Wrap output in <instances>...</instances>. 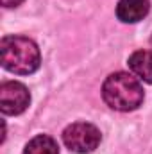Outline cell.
Here are the masks:
<instances>
[{
  "label": "cell",
  "instance_id": "obj_4",
  "mask_svg": "<svg viewBox=\"0 0 152 154\" xmlns=\"http://www.w3.org/2000/svg\"><path fill=\"white\" fill-rule=\"evenodd\" d=\"M31 104V93L25 84L18 81H5L0 84V109L4 115H20Z\"/></svg>",
  "mask_w": 152,
  "mask_h": 154
},
{
  "label": "cell",
  "instance_id": "obj_6",
  "mask_svg": "<svg viewBox=\"0 0 152 154\" xmlns=\"http://www.w3.org/2000/svg\"><path fill=\"white\" fill-rule=\"evenodd\" d=\"M129 68L134 75L152 84V50H136L129 57Z\"/></svg>",
  "mask_w": 152,
  "mask_h": 154
},
{
  "label": "cell",
  "instance_id": "obj_7",
  "mask_svg": "<svg viewBox=\"0 0 152 154\" xmlns=\"http://www.w3.org/2000/svg\"><path fill=\"white\" fill-rule=\"evenodd\" d=\"M23 154H59V145L52 136L38 134L25 145Z\"/></svg>",
  "mask_w": 152,
  "mask_h": 154
},
{
  "label": "cell",
  "instance_id": "obj_2",
  "mask_svg": "<svg viewBox=\"0 0 152 154\" xmlns=\"http://www.w3.org/2000/svg\"><path fill=\"white\" fill-rule=\"evenodd\" d=\"M102 99L114 111H134L143 102V86L132 74L114 72L102 84Z\"/></svg>",
  "mask_w": 152,
  "mask_h": 154
},
{
  "label": "cell",
  "instance_id": "obj_3",
  "mask_svg": "<svg viewBox=\"0 0 152 154\" xmlns=\"http://www.w3.org/2000/svg\"><path fill=\"white\" fill-rule=\"evenodd\" d=\"M102 134L97 125L88 124V122H75L70 124L63 131V142L65 145L77 154H88L93 152L100 145Z\"/></svg>",
  "mask_w": 152,
  "mask_h": 154
},
{
  "label": "cell",
  "instance_id": "obj_9",
  "mask_svg": "<svg viewBox=\"0 0 152 154\" xmlns=\"http://www.w3.org/2000/svg\"><path fill=\"white\" fill-rule=\"evenodd\" d=\"M150 45H152V38H150Z\"/></svg>",
  "mask_w": 152,
  "mask_h": 154
},
{
  "label": "cell",
  "instance_id": "obj_8",
  "mask_svg": "<svg viewBox=\"0 0 152 154\" xmlns=\"http://www.w3.org/2000/svg\"><path fill=\"white\" fill-rule=\"evenodd\" d=\"M23 0H2V5L4 7H18Z\"/></svg>",
  "mask_w": 152,
  "mask_h": 154
},
{
  "label": "cell",
  "instance_id": "obj_5",
  "mask_svg": "<svg viewBox=\"0 0 152 154\" xmlns=\"http://www.w3.org/2000/svg\"><path fill=\"white\" fill-rule=\"evenodd\" d=\"M150 11L149 0H120L116 4V16L123 23H136Z\"/></svg>",
  "mask_w": 152,
  "mask_h": 154
},
{
  "label": "cell",
  "instance_id": "obj_1",
  "mask_svg": "<svg viewBox=\"0 0 152 154\" xmlns=\"http://www.w3.org/2000/svg\"><path fill=\"white\" fill-rule=\"evenodd\" d=\"M2 66L18 75L34 74L41 65V54L38 45L25 36H4L0 41Z\"/></svg>",
  "mask_w": 152,
  "mask_h": 154
}]
</instances>
